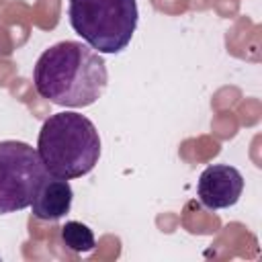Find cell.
<instances>
[{"instance_id":"8992f818","label":"cell","mask_w":262,"mask_h":262,"mask_svg":"<svg viewBox=\"0 0 262 262\" xmlns=\"http://www.w3.org/2000/svg\"><path fill=\"white\" fill-rule=\"evenodd\" d=\"M74 190L66 178L47 176L31 201V211L41 221H57L70 213Z\"/></svg>"},{"instance_id":"3957f363","label":"cell","mask_w":262,"mask_h":262,"mask_svg":"<svg viewBox=\"0 0 262 262\" xmlns=\"http://www.w3.org/2000/svg\"><path fill=\"white\" fill-rule=\"evenodd\" d=\"M72 29L98 53L123 51L137 29V0H70Z\"/></svg>"},{"instance_id":"52a82bcc","label":"cell","mask_w":262,"mask_h":262,"mask_svg":"<svg viewBox=\"0 0 262 262\" xmlns=\"http://www.w3.org/2000/svg\"><path fill=\"white\" fill-rule=\"evenodd\" d=\"M61 242L68 250L76 252V254H86L92 252L96 248L94 242V233L88 225L80 223V221H66L61 225Z\"/></svg>"},{"instance_id":"277c9868","label":"cell","mask_w":262,"mask_h":262,"mask_svg":"<svg viewBox=\"0 0 262 262\" xmlns=\"http://www.w3.org/2000/svg\"><path fill=\"white\" fill-rule=\"evenodd\" d=\"M47 176L49 172L33 145L16 139L0 141V215L31 207Z\"/></svg>"},{"instance_id":"5b68a950","label":"cell","mask_w":262,"mask_h":262,"mask_svg":"<svg viewBox=\"0 0 262 262\" xmlns=\"http://www.w3.org/2000/svg\"><path fill=\"white\" fill-rule=\"evenodd\" d=\"M196 192L201 203L211 211L233 207L244 192V176L229 164L207 166L199 176Z\"/></svg>"},{"instance_id":"7a4b0ae2","label":"cell","mask_w":262,"mask_h":262,"mask_svg":"<svg viewBox=\"0 0 262 262\" xmlns=\"http://www.w3.org/2000/svg\"><path fill=\"white\" fill-rule=\"evenodd\" d=\"M37 151L51 176L82 178L98 164L100 135L88 117L74 111L55 113L39 131Z\"/></svg>"},{"instance_id":"6da1fadb","label":"cell","mask_w":262,"mask_h":262,"mask_svg":"<svg viewBox=\"0 0 262 262\" xmlns=\"http://www.w3.org/2000/svg\"><path fill=\"white\" fill-rule=\"evenodd\" d=\"M35 90L41 98L68 108L94 104L108 82L106 63L82 41H59L45 49L33 68Z\"/></svg>"}]
</instances>
